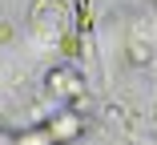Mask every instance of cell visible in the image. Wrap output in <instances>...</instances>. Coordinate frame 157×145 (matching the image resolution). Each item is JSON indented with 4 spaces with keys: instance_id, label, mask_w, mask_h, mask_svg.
<instances>
[{
    "instance_id": "cell-1",
    "label": "cell",
    "mask_w": 157,
    "mask_h": 145,
    "mask_svg": "<svg viewBox=\"0 0 157 145\" xmlns=\"http://www.w3.org/2000/svg\"><path fill=\"white\" fill-rule=\"evenodd\" d=\"M77 125H81L77 117H65V121H56V125H52V137H73V133H77Z\"/></svg>"
},
{
    "instance_id": "cell-3",
    "label": "cell",
    "mask_w": 157,
    "mask_h": 145,
    "mask_svg": "<svg viewBox=\"0 0 157 145\" xmlns=\"http://www.w3.org/2000/svg\"><path fill=\"white\" fill-rule=\"evenodd\" d=\"M20 145H52V137H44V133H36V137H24Z\"/></svg>"
},
{
    "instance_id": "cell-4",
    "label": "cell",
    "mask_w": 157,
    "mask_h": 145,
    "mask_svg": "<svg viewBox=\"0 0 157 145\" xmlns=\"http://www.w3.org/2000/svg\"><path fill=\"white\" fill-rule=\"evenodd\" d=\"M153 4H157V0H153Z\"/></svg>"
},
{
    "instance_id": "cell-2",
    "label": "cell",
    "mask_w": 157,
    "mask_h": 145,
    "mask_svg": "<svg viewBox=\"0 0 157 145\" xmlns=\"http://www.w3.org/2000/svg\"><path fill=\"white\" fill-rule=\"evenodd\" d=\"M129 56H133V61H149V48H145V44H133Z\"/></svg>"
}]
</instances>
